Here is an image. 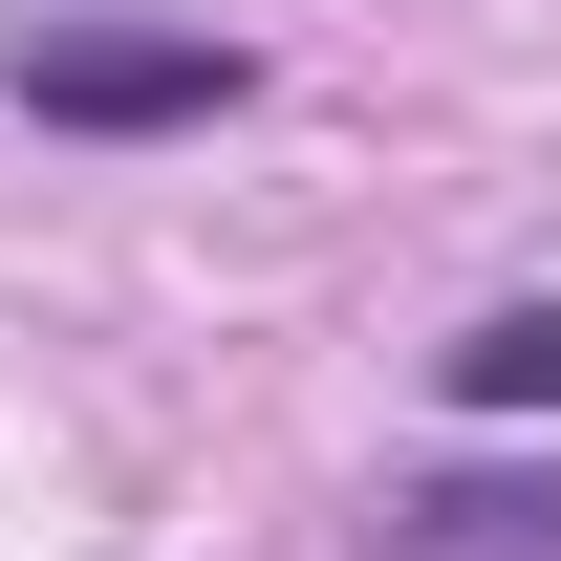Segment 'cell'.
Returning <instances> with one entry per match:
<instances>
[{
  "instance_id": "obj_3",
  "label": "cell",
  "mask_w": 561,
  "mask_h": 561,
  "mask_svg": "<svg viewBox=\"0 0 561 561\" xmlns=\"http://www.w3.org/2000/svg\"><path fill=\"white\" fill-rule=\"evenodd\" d=\"M454 411H561V302H496L454 346Z\"/></svg>"
},
{
  "instance_id": "obj_2",
  "label": "cell",
  "mask_w": 561,
  "mask_h": 561,
  "mask_svg": "<svg viewBox=\"0 0 561 561\" xmlns=\"http://www.w3.org/2000/svg\"><path fill=\"white\" fill-rule=\"evenodd\" d=\"M389 540H411V561H561V496L540 476H454V496H411Z\"/></svg>"
},
{
  "instance_id": "obj_1",
  "label": "cell",
  "mask_w": 561,
  "mask_h": 561,
  "mask_svg": "<svg viewBox=\"0 0 561 561\" xmlns=\"http://www.w3.org/2000/svg\"><path fill=\"white\" fill-rule=\"evenodd\" d=\"M22 108H44V130H216V108H238V44H216V22H44V44H22Z\"/></svg>"
}]
</instances>
